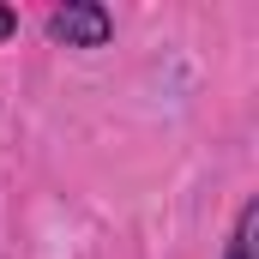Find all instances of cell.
<instances>
[{"label": "cell", "mask_w": 259, "mask_h": 259, "mask_svg": "<svg viewBox=\"0 0 259 259\" xmlns=\"http://www.w3.org/2000/svg\"><path fill=\"white\" fill-rule=\"evenodd\" d=\"M49 36L66 42V49H109L115 36V12L103 0H66L49 12Z\"/></svg>", "instance_id": "obj_1"}, {"label": "cell", "mask_w": 259, "mask_h": 259, "mask_svg": "<svg viewBox=\"0 0 259 259\" xmlns=\"http://www.w3.org/2000/svg\"><path fill=\"white\" fill-rule=\"evenodd\" d=\"M12 30H18V12H12V6H0V42H6Z\"/></svg>", "instance_id": "obj_3"}, {"label": "cell", "mask_w": 259, "mask_h": 259, "mask_svg": "<svg viewBox=\"0 0 259 259\" xmlns=\"http://www.w3.org/2000/svg\"><path fill=\"white\" fill-rule=\"evenodd\" d=\"M253 229H259V199H247L235 211V229H229V253L223 259H253Z\"/></svg>", "instance_id": "obj_2"}]
</instances>
